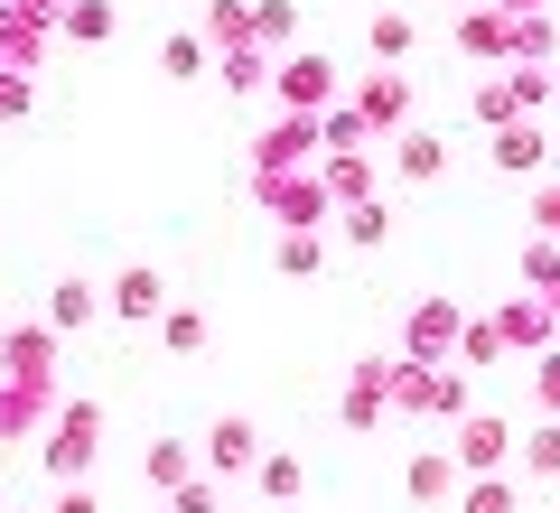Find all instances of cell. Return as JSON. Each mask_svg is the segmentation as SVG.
Listing matches in <instances>:
<instances>
[{
    "mask_svg": "<svg viewBox=\"0 0 560 513\" xmlns=\"http://www.w3.org/2000/svg\"><path fill=\"white\" fill-rule=\"evenodd\" d=\"M458 486H467L458 448H420V457H401V494H411V504H448Z\"/></svg>",
    "mask_w": 560,
    "mask_h": 513,
    "instance_id": "cell-12",
    "label": "cell"
},
{
    "mask_svg": "<svg viewBox=\"0 0 560 513\" xmlns=\"http://www.w3.org/2000/svg\"><path fill=\"white\" fill-rule=\"evenodd\" d=\"M290 28H300V10H290V0H253V38L271 47V57L290 47Z\"/></svg>",
    "mask_w": 560,
    "mask_h": 513,
    "instance_id": "cell-30",
    "label": "cell"
},
{
    "mask_svg": "<svg viewBox=\"0 0 560 513\" xmlns=\"http://www.w3.org/2000/svg\"><path fill=\"white\" fill-rule=\"evenodd\" d=\"M140 467H150V486H160V494H168V486H187V476H197V467H206V457H197V448H187V439H150V457H140Z\"/></svg>",
    "mask_w": 560,
    "mask_h": 513,
    "instance_id": "cell-21",
    "label": "cell"
},
{
    "mask_svg": "<svg viewBox=\"0 0 560 513\" xmlns=\"http://www.w3.org/2000/svg\"><path fill=\"white\" fill-rule=\"evenodd\" d=\"M197 457H206V476H224V486H234V476H253V457H261V430H253V420H215Z\"/></svg>",
    "mask_w": 560,
    "mask_h": 513,
    "instance_id": "cell-13",
    "label": "cell"
},
{
    "mask_svg": "<svg viewBox=\"0 0 560 513\" xmlns=\"http://www.w3.org/2000/svg\"><path fill=\"white\" fill-rule=\"evenodd\" d=\"M337 243H355V253H383V243H393V206H383V197L337 206Z\"/></svg>",
    "mask_w": 560,
    "mask_h": 513,
    "instance_id": "cell-17",
    "label": "cell"
},
{
    "mask_svg": "<svg viewBox=\"0 0 560 513\" xmlns=\"http://www.w3.org/2000/svg\"><path fill=\"white\" fill-rule=\"evenodd\" d=\"M271 271H280V280L327 271V243H318V234H280V243H271Z\"/></svg>",
    "mask_w": 560,
    "mask_h": 513,
    "instance_id": "cell-26",
    "label": "cell"
},
{
    "mask_svg": "<svg viewBox=\"0 0 560 513\" xmlns=\"http://www.w3.org/2000/svg\"><path fill=\"white\" fill-rule=\"evenodd\" d=\"M94 448H103V401L94 393H66L57 411H47V430H38V467L75 486V476L94 467Z\"/></svg>",
    "mask_w": 560,
    "mask_h": 513,
    "instance_id": "cell-2",
    "label": "cell"
},
{
    "mask_svg": "<svg viewBox=\"0 0 560 513\" xmlns=\"http://www.w3.org/2000/svg\"><path fill=\"white\" fill-rule=\"evenodd\" d=\"M458 327H467V308H458V299H420V308H411V327H401V355L448 364V355H458Z\"/></svg>",
    "mask_w": 560,
    "mask_h": 513,
    "instance_id": "cell-7",
    "label": "cell"
},
{
    "mask_svg": "<svg viewBox=\"0 0 560 513\" xmlns=\"http://www.w3.org/2000/svg\"><path fill=\"white\" fill-rule=\"evenodd\" d=\"M495 168H514V178H523V168H551V140H541L533 121H504V131H495Z\"/></svg>",
    "mask_w": 560,
    "mask_h": 513,
    "instance_id": "cell-19",
    "label": "cell"
},
{
    "mask_svg": "<svg viewBox=\"0 0 560 513\" xmlns=\"http://www.w3.org/2000/svg\"><path fill=\"white\" fill-rule=\"evenodd\" d=\"M57 327H10L0 336V439H28L47 430L57 411Z\"/></svg>",
    "mask_w": 560,
    "mask_h": 513,
    "instance_id": "cell-1",
    "label": "cell"
},
{
    "mask_svg": "<svg viewBox=\"0 0 560 513\" xmlns=\"http://www.w3.org/2000/svg\"><path fill=\"white\" fill-rule=\"evenodd\" d=\"M383 420H393V364H355L346 401H337V430H383Z\"/></svg>",
    "mask_w": 560,
    "mask_h": 513,
    "instance_id": "cell-10",
    "label": "cell"
},
{
    "mask_svg": "<svg viewBox=\"0 0 560 513\" xmlns=\"http://www.w3.org/2000/svg\"><path fill=\"white\" fill-rule=\"evenodd\" d=\"M523 290L560 308V243H523Z\"/></svg>",
    "mask_w": 560,
    "mask_h": 513,
    "instance_id": "cell-27",
    "label": "cell"
},
{
    "mask_svg": "<svg viewBox=\"0 0 560 513\" xmlns=\"http://www.w3.org/2000/svg\"><path fill=\"white\" fill-rule=\"evenodd\" d=\"M300 486H308V467L290 448H261L253 457V494H261V504H300Z\"/></svg>",
    "mask_w": 560,
    "mask_h": 513,
    "instance_id": "cell-15",
    "label": "cell"
},
{
    "mask_svg": "<svg viewBox=\"0 0 560 513\" xmlns=\"http://www.w3.org/2000/svg\"><path fill=\"white\" fill-rule=\"evenodd\" d=\"M533 411H541V420H560V355H551V346L533 355Z\"/></svg>",
    "mask_w": 560,
    "mask_h": 513,
    "instance_id": "cell-31",
    "label": "cell"
},
{
    "mask_svg": "<svg viewBox=\"0 0 560 513\" xmlns=\"http://www.w3.org/2000/svg\"><path fill=\"white\" fill-rule=\"evenodd\" d=\"M458 513H523V486H514V476H477V486H458Z\"/></svg>",
    "mask_w": 560,
    "mask_h": 513,
    "instance_id": "cell-24",
    "label": "cell"
},
{
    "mask_svg": "<svg viewBox=\"0 0 560 513\" xmlns=\"http://www.w3.org/2000/svg\"><path fill=\"white\" fill-rule=\"evenodd\" d=\"M20 113H28V66L0 57V121H20Z\"/></svg>",
    "mask_w": 560,
    "mask_h": 513,
    "instance_id": "cell-33",
    "label": "cell"
},
{
    "mask_svg": "<svg viewBox=\"0 0 560 513\" xmlns=\"http://www.w3.org/2000/svg\"><path fill=\"white\" fill-rule=\"evenodd\" d=\"M160 346H168V355H206V346H215L206 308H160Z\"/></svg>",
    "mask_w": 560,
    "mask_h": 513,
    "instance_id": "cell-22",
    "label": "cell"
},
{
    "mask_svg": "<svg viewBox=\"0 0 560 513\" xmlns=\"http://www.w3.org/2000/svg\"><path fill=\"white\" fill-rule=\"evenodd\" d=\"M495 10H514V20H523V10H551V0H495Z\"/></svg>",
    "mask_w": 560,
    "mask_h": 513,
    "instance_id": "cell-37",
    "label": "cell"
},
{
    "mask_svg": "<svg viewBox=\"0 0 560 513\" xmlns=\"http://www.w3.org/2000/svg\"><path fill=\"white\" fill-rule=\"evenodd\" d=\"M551 103H560V75H551Z\"/></svg>",
    "mask_w": 560,
    "mask_h": 513,
    "instance_id": "cell-38",
    "label": "cell"
},
{
    "mask_svg": "<svg viewBox=\"0 0 560 513\" xmlns=\"http://www.w3.org/2000/svg\"><path fill=\"white\" fill-rule=\"evenodd\" d=\"M224 513H234V504H224Z\"/></svg>",
    "mask_w": 560,
    "mask_h": 513,
    "instance_id": "cell-39",
    "label": "cell"
},
{
    "mask_svg": "<svg viewBox=\"0 0 560 513\" xmlns=\"http://www.w3.org/2000/svg\"><path fill=\"white\" fill-rule=\"evenodd\" d=\"M271 103L280 113H327V103H337V66H327L318 47H308V57H280L271 66Z\"/></svg>",
    "mask_w": 560,
    "mask_h": 513,
    "instance_id": "cell-5",
    "label": "cell"
},
{
    "mask_svg": "<svg viewBox=\"0 0 560 513\" xmlns=\"http://www.w3.org/2000/svg\"><path fill=\"white\" fill-rule=\"evenodd\" d=\"M94 317H103V290H94V280H57V290H47V327H57V336L94 327Z\"/></svg>",
    "mask_w": 560,
    "mask_h": 513,
    "instance_id": "cell-16",
    "label": "cell"
},
{
    "mask_svg": "<svg viewBox=\"0 0 560 513\" xmlns=\"http://www.w3.org/2000/svg\"><path fill=\"white\" fill-rule=\"evenodd\" d=\"M160 513H168V504H160Z\"/></svg>",
    "mask_w": 560,
    "mask_h": 513,
    "instance_id": "cell-40",
    "label": "cell"
},
{
    "mask_svg": "<svg viewBox=\"0 0 560 513\" xmlns=\"http://www.w3.org/2000/svg\"><path fill=\"white\" fill-rule=\"evenodd\" d=\"M448 448H458V467H467V476H495L504 457L523 448V439H514V420H495V411H467V420H458V439H448Z\"/></svg>",
    "mask_w": 560,
    "mask_h": 513,
    "instance_id": "cell-8",
    "label": "cell"
},
{
    "mask_svg": "<svg viewBox=\"0 0 560 513\" xmlns=\"http://www.w3.org/2000/svg\"><path fill=\"white\" fill-rule=\"evenodd\" d=\"M160 308H168V280L150 271V261H131V271L103 290V317H121V327H160Z\"/></svg>",
    "mask_w": 560,
    "mask_h": 513,
    "instance_id": "cell-9",
    "label": "cell"
},
{
    "mask_svg": "<svg viewBox=\"0 0 560 513\" xmlns=\"http://www.w3.org/2000/svg\"><path fill=\"white\" fill-rule=\"evenodd\" d=\"M261 206L280 215V234H318V224L337 215V197H327V168H280V178H261Z\"/></svg>",
    "mask_w": 560,
    "mask_h": 513,
    "instance_id": "cell-3",
    "label": "cell"
},
{
    "mask_svg": "<svg viewBox=\"0 0 560 513\" xmlns=\"http://www.w3.org/2000/svg\"><path fill=\"white\" fill-rule=\"evenodd\" d=\"M308 159H327V131H318V113H280L271 131L253 140V168H261V178H280V168H308Z\"/></svg>",
    "mask_w": 560,
    "mask_h": 513,
    "instance_id": "cell-4",
    "label": "cell"
},
{
    "mask_svg": "<svg viewBox=\"0 0 560 513\" xmlns=\"http://www.w3.org/2000/svg\"><path fill=\"white\" fill-rule=\"evenodd\" d=\"M346 103H355V113L374 121V140L411 131V75H401V66H374V75H364V84H355Z\"/></svg>",
    "mask_w": 560,
    "mask_h": 513,
    "instance_id": "cell-6",
    "label": "cell"
},
{
    "mask_svg": "<svg viewBox=\"0 0 560 513\" xmlns=\"http://www.w3.org/2000/svg\"><path fill=\"white\" fill-rule=\"evenodd\" d=\"M206 38H215V47H243V38H253V0H215V10H206Z\"/></svg>",
    "mask_w": 560,
    "mask_h": 513,
    "instance_id": "cell-29",
    "label": "cell"
},
{
    "mask_svg": "<svg viewBox=\"0 0 560 513\" xmlns=\"http://www.w3.org/2000/svg\"><path fill=\"white\" fill-rule=\"evenodd\" d=\"M57 28L84 38V47H103V38H113V0H57Z\"/></svg>",
    "mask_w": 560,
    "mask_h": 513,
    "instance_id": "cell-23",
    "label": "cell"
},
{
    "mask_svg": "<svg viewBox=\"0 0 560 513\" xmlns=\"http://www.w3.org/2000/svg\"><path fill=\"white\" fill-rule=\"evenodd\" d=\"M401 47H411V20H401V10H383V20H374V57H383V66H393V57H401Z\"/></svg>",
    "mask_w": 560,
    "mask_h": 513,
    "instance_id": "cell-34",
    "label": "cell"
},
{
    "mask_svg": "<svg viewBox=\"0 0 560 513\" xmlns=\"http://www.w3.org/2000/svg\"><path fill=\"white\" fill-rule=\"evenodd\" d=\"M495 336L514 346V355H541V346L560 336V308H551V299H533V290H514V299L495 308Z\"/></svg>",
    "mask_w": 560,
    "mask_h": 513,
    "instance_id": "cell-11",
    "label": "cell"
},
{
    "mask_svg": "<svg viewBox=\"0 0 560 513\" xmlns=\"http://www.w3.org/2000/svg\"><path fill=\"white\" fill-rule=\"evenodd\" d=\"M393 178H411V187H430V178H448V140L440 131H393Z\"/></svg>",
    "mask_w": 560,
    "mask_h": 513,
    "instance_id": "cell-14",
    "label": "cell"
},
{
    "mask_svg": "<svg viewBox=\"0 0 560 513\" xmlns=\"http://www.w3.org/2000/svg\"><path fill=\"white\" fill-rule=\"evenodd\" d=\"M533 224L560 243V178H551V187H533Z\"/></svg>",
    "mask_w": 560,
    "mask_h": 513,
    "instance_id": "cell-35",
    "label": "cell"
},
{
    "mask_svg": "<svg viewBox=\"0 0 560 513\" xmlns=\"http://www.w3.org/2000/svg\"><path fill=\"white\" fill-rule=\"evenodd\" d=\"M514 457H523V476H533V486H560V420H533Z\"/></svg>",
    "mask_w": 560,
    "mask_h": 513,
    "instance_id": "cell-20",
    "label": "cell"
},
{
    "mask_svg": "<svg viewBox=\"0 0 560 513\" xmlns=\"http://www.w3.org/2000/svg\"><path fill=\"white\" fill-rule=\"evenodd\" d=\"M504 355H514V346L495 336V317H467V327H458V364H467V374H486V364H504Z\"/></svg>",
    "mask_w": 560,
    "mask_h": 513,
    "instance_id": "cell-25",
    "label": "cell"
},
{
    "mask_svg": "<svg viewBox=\"0 0 560 513\" xmlns=\"http://www.w3.org/2000/svg\"><path fill=\"white\" fill-rule=\"evenodd\" d=\"M318 168H327V197H337V206H364V197H374V159H364V150H327Z\"/></svg>",
    "mask_w": 560,
    "mask_h": 513,
    "instance_id": "cell-18",
    "label": "cell"
},
{
    "mask_svg": "<svg viewBox=\"0 0 560 513\" xmlns=\"http://www.w3.org/2000/svg\"><path fill=\"white\" fill-rule=\"evenodd\" d=\"M47 513H103V504H94V494H84V486H66L57 504H47Z\"/></svg>",
    "mask_w": 560,
    "mask_h": 513,
    "instance_id": "cell-36",
    "label": "cell"
},
{
    "mask_svg": "<svg viewBox=\"0 0 560 513\" xmlns=\"http://www.w3.org/2000/svg\"><path fill=\"white\" fill-rule=\"evenodd\" d=\"M160 66H168L178 84H197V75H206V47H197V38H168V47H160Z\"/></svg>",
    "mask_w": 560,
    "mask_h": 513,
    "instance_id": "cell-32",
    "label": "cell"
},
{
    "mask_svg": "<svg viewBox=\"0 0 560 513\" xmlns=\"http://www.w3.org/2000/svg\"><path fill=\"white\" fill-rule=\"evenodd\" d=\"M168 513H224V476H187V486H168Z\"/></svg>",
    "mask_w": 560,
    "mask_h": 513,
    "instance_id": "cell-28",
    "label": "cell"
}]
</instances>
